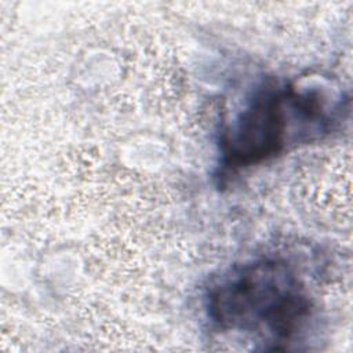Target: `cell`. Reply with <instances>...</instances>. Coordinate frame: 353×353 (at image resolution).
<instances>
[{"instance_id":"cell-2","label":"cell","mask_w":353,"mask_h":353,"mask_svg":"<svg viewBox=\"0 0 353 353\" xmlns=\"http://www.w3.org/2000/svg\"><path fill=\"white\" fill-rule=\"evenodd\" d=\"M343 99L323 88L265 81L221 137V165L237 171L320 139L343 119Z\"/></svg>"},{"instance_id":"cell-1","label":"cell","mask_w":353,"mask_h":353,"mask_svg":"<svg viewBox=\"0 0 353 353\" xmlns=\"http://www.w3.org/2000/svg\"><path fill=\"white\" fill-rule=\"evenodd\" d=\"M205 313L219 332L243 334L261 350H283L309 325L313 302L285 261L258 258L236 265L208 288Z\"/></svg>"}]
</instances>
